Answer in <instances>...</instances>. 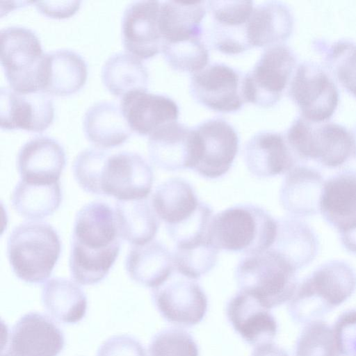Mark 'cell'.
<instances>
[{
  "instance_id": "obj_1",
  "label": "cell",
  "mask_w": 356,
  "mask_h": 356,
  "mask_svg": "<svg viewBox=\"0 0 356 356\" xmlns=\"http://www.w3.org/2000/svg\"><path fill=\"white\" fill-rule=\"evenodd\" d=\"M115 213L107 204H86L75 217L69 259L72 277L82 285L101 282L109 273L120 249Z\"/></svg>"
},
{
  "instance_id": "obj_2",
  "label": "cell",
  "mask_w": 356,
  "mask_h": 356,
  "mask_svg": "<svg viewBox=\"0 0 356 356\" xmlns=\"http://www.w3.org/2000/svg\"><path fill=\"white\" fill-rule=\"evenodd\" d=\"M355 289V269L344 261H329L298 285L289 312L294 321L307 324L341 305Z\"/></svg>"
},
{
  "instance_id": "obj_3",
  "label": "cell",
  "mask_w": 356,
  "mask_h": 356,
  "mask_svg": "<svg viewBox=\"0 0 356 356\" xmlns=\"http://www.w3.org/2000/svg\"><path fill=\"white\" fill-rule=\"evenodd\" d=\"M277 221L264 208L251 204H238L213 216L209 237L219 250L260 253L274 244Z\"/></svg>"
},
{
  "instance_id": "obj_4",
  "label": "cell",
  "mask_w": 356,
  "mask_h": 356,
  "mask_svg": "<svg viewBox=\"0 0 356 356\" xmlns=\"http://www.w3.org/2000/svg\"><path fill=\"white\" fill-rule=\"evenodd\" d=\"M61 243L55 229L43 222L16 227L7 242V257L15 275L31 284L44 282L60 254Z\"/></svg>"
},
{
  "instance_id": "obj_5",
  "label": "cell",
  "mask_w": 356,
  "mask_h": 356,
  "mask_svg": "<svg viewBox=\"0 0 356 356\" xmlns=\"http://www.w3.org/2000/svg\"><path fill=\"white\" fill-rule=\"evenodd\" d=\"M235 278L240 291L268 309L290 300L298 285L297 270L273 248L241 259Z\"/></svg>"
},
{
  "instance_id": "obj_6",
  "label": "cell",
  "mask_w": 356,
  "mask_h": 356,
  "mask_svg": "<svg viewBox=\"0 0 356 356\" xmlns=\"http://www.w3.org/2000/svg\"><path fill=\"white\" fill-rule=\"evenodd\" d=\"M0 37L1 64L11 88L24 93L41 90L45 53L36 33L12 26L2 29Z\"/></svg>"
},
{
  "instance_id": "obj_7",
  "label": "cell",
  "mask_w": 356,
  "mask_h": 356,
  "mask_svg": "<svg viewBox=\"0 0 356 356\" xmlns=\"http://www.w3.org/2000/svg\"><path fill=\"white\" fill-rule=\"evenodd\" d=\"M286 140L296 157L330 168L343 165L354 154L352 134L337 124L314 127L305 118H298L289 129Z\"/></svg>"
},
{
  "instance_id": "obj_8",
  "label": "cell",
  "mask_w": 356,
  "mask_h": 356,
  "mask_svg": "<svg viewBox=\"0 0 356 356\" xmlns=\"http://www.w3.org/2000/svg\"><path fill=\"white\" fill-rule=\"evenodd\" d=\"M295 64V56L288 47L278 44L265 48L252 70L243 75L245 102L261 108L274 106L289 83Z\"/></svg>"
},
{
  "instance_id": "obj_9",
  "label": "cell",
  "mask_w": 356,
  "mask_h": 356,
  "mask_svg": "<svg viewBox=\"0 0 356 356\" xmlns=\"http://www.w3.org/2000/svg\"><path fill=\"white\" fill-rule=\"evenodd\" d=\"M152 298L165 320L181 326L199 323L207 311V298L200 284L175 270L165 282L152 289Z\"/></svg>"
},
{
  "instance_id": "obj_10",
  "label": "cell",
  "mask_w": 356,
  "mask_h": 356,
  "mask_svg": "<svg viewBox=\"0 0 356 356\" xmlns=\"http://www.w3.org/2000/svg\"><path fill=\"white\" fill-rule=\"evenodd\" d=\"M154 183L149 164L138 154L120 152L109 154L101 178V195L118 200L147 199Z\"/></svg>"
},
{
  "instance_id": "obj_11",
  "label": "cell",
  "mask_w": 356,
  "mask_h": 356,
  "mask_svg": "<svg viewBox=\"0 0 356 356\" xmlns=\"http://www.w3.org/2000/svg\"><path fill=\"white\" fill-rule=\"evenodd\" d=\"M243 76L233 67L221 63L207 65L193 74L190 92L200 104L213 111L229 113L241 108Z\"/></svg>"
},
{
  "instance_id": "obj_12",
  "label": "cell",
  "mask_w": 356,
  "mask_h": 356,
  "mask_svg": "<svg viewBox=\"0 0 356 356\" xmlns=\"http://www.w3.org/2000/svg\"><path fill=\"white\" fill-rule=\"evenodd\" d=\"M147 150L152 163L161 169L194 170L200 157L201 140L195 127L175 121L149 136Z\"/></svg>"
},
{
  "instance_id": "obj_13",
  "label": "cell",
  "mask_w": 356,
  "mask_h": 356,
  "mask_svg": "<svg viewBox=\"0 0 356 356\" xmlns=\"http://www.w3.org/2000/svg\"><path fill=\"white\" fill-rule=\"evenodd\" d=\"M289 95L303 118L321 122L332 116L339 100L337 88L321 70L302 64L290 83Z\"/></svg>"
},
{
  "instance_id": "obj_14",
  "label": "cell",
  "mask_w": 356,
  "mask_h": 356,
  "mask_svg": "<svg viewBox=\"0 0 356 356\" xmlns=\"http://www.w3.org/2000/svg\"><path fill=\"white\" fill-rule=\"evenodd\" d=\"M253 4L252 1H207L211 19L208 35L215 49L224 54L235 55L250 49L246 28Z\"/></svg>"
},
{
  "instance_id": "obj_15",
  "label": "cell",
  "mask_w": 356,
  "mask_h": 356,
  "mask_svg": "<svg viewBox=\"0 0 356 356\" xmlns=\"http://www.w3.org/2000/svg\"><path fill=\"white\" fill-rule=\"evenodd\" d=\"M201 140V154L193 170L208 179H217L230 169L238 153L239 138L235 129L220 118L195 127Z\"/></svg>"
},
{
  "instance_id": "obj_16",
  "label": "cell",
  "mask_w": 356,
  "mask_h": 356,
  "mask_svg": "<svg viewBox=\"0 0 356 356\" xmlns=\"http://www.w3.org/2000/svg\"><path fill=\"white\" fill-rule=\"evenodd\" d=\"M160 7L159 1H136L127 6L122 18V39L127 53L147 59L161 52Z\"/></svg>"
},
{
  "instance_id": "obj_17",
  "label": "cell",
  "mask_w": 356,
  "mask_h": 356,
  "mask_svg": "<svg viewBox=\"0 0 356 356\" xmlns=\"http://www.w3.org/2000/svg\"><path fill=\"white\" fill-rule=\"evenodd\" d=\"M51 98L43 91L24 93L12 88L0 90V124L3 129L42 132L54 120Z\"/></svg>"
},
{
  "instance_id": "obj_18",
  "label": "cell",
  "mask_w": 356,
  "mask_h": 356,
  "mask_svg": "<svg viewBox=\"0 0 356 356\" xmlns=\"http://www.w3.org/2000/svg\"><path fill=\"white\" fill-rule=\"evenodd\" d=\"M5 356H58L63 349L62 331L48 316L29 312L21 317L9 334Z\"/></svg>"
},
{
  "instance_id": "obj_19",
  "label": "cell",
  "mask_w": 356,
  "mask_h": 356,
  "mask_svg": "<svg viewBox=\"0 0 356 356\" xmlns=\"http://www.w3.org/2000/svg\"><path fill=\"white\" fill-rule=\"evenodd\" d=\"M120 108L132 131L149 136L162 126L177 121L179 109L170 97L135 90L122 97Z\"/></svg>"
},
{
  "instance_id": "obj_20",
  "label": "cell",
  "mask_w": 356,
  "mask_h": 356,
  "mask_svg": "<svg viewBox=\"0 0 356 356\" xmlns=\"http://www.w3.org/2000/svg\"><path fill=\"white\" fill-rule=\"evenodd\" d=\"M244 161L257 177H270L289 172L296 165V156L286 138L273 131H260L245 143Z\"/></svg>"
},
{
  "instance_id": "obj_21",
  "label": "cell",
  "mask_w": 356,
  "mask_h": 356,
  "mask_svg": "<svg viewBox=\"0 0 356 356\" xmlns=\"http://www.w3.org/2000/svg\"><path fill=\"white\" fill-rule=\"evenodd\" d=\"M66 163L62 145L49 136H37L25 143L17 157L21 179L33 183H54L59 179Z\"/></svg>"
},
{
  "instance_id": "obj_22",
  "label": "cell",
  "mask_w": 356,
  "mask_h": 356,
  "mask_svg": "<svg viewBox=\"0 0 356 356\" xmlns=\"http://www.w3.org/2000/svg\"><path fill=\"white\" fill-rule=\"evenodd\" d=\"M227 315L234 329L251 345L271 342L277 332V321L268 309L243 291L228 302Z\"/></svg>"
},
{
  "instance_id": "obj_23",
  "label": "cell",
  "mask_w": 356,
  "mask_h": 356,
  "mask_svg": "<svg viewBox=\"0 0 356 356\" xmlns=\"http://www.w3.org/2000/svg\"><path fill=\"white\" fill-rule=\"evenodd\" d=\"M324 181L312 168L298 165L286 173L280 191V201L291 216L303 218L320 212Z\"/></svg>"
},
{
  "instance_id": "obj_24",
  "label": "cell",
  "mask_w": 356,
  "mask_h": 356,
  "mask_svg": "<svg viewBox=\"0 0 356 356\" xmlns=\"http://www.w3.org/2000/svg\"><path fill=\"white\" fill-rule=\"evenodd\" d=\"M320 213L339 234L356 227V171L346 170L324 182Z\"/></svg>"
},
{
  "instance_id": "obj_25",
  "label": "cell",
  "mask_w": 356,
  "mask_h": 356,
  "mask_svg": "<svg viewBox=\"0 0 356 356\" xmlns=\"http://www.w3.org/2000/svg\"><path fill=\"white\" fill-rule=\"evenodd\" d=\"M207 1L161 2L159 29L163 44H176L202 39Z\"/></svg>"
},
{
  "instance_id": "obj_26",
  "label": "cell",
  "mask_w": 356,
  "mask_h": 356,
  "mask_svg": "<svg viewBox=\"0 0 356 356\" xmlns=\"http://www.w3.org/2000/svg\"><path fill=\"white\" fill-rule=\"evenodd\" d=\"M88 66L76 51L60 49L45 53L41 90L64 96L74 93L86 83Z\"/></svg>"
},
{
  "instance_id": "obj_27",
  "label": "cell",
  "mask_w": 356,
  "mask_h": 356,
  "mask_svg": "<svg viewBox=\"0 0 356 356\" xmlns=\"http://www.w3.org/2000/svg\"><path fill=\"white\" fill-rule=\"evenodd\" d=\"M125 267L133 281L154 289L165 282L174 272L173 254L156 241L134 245L126 258Z\"/></svg>"
},
{
  "instance_id": "obj_28",
  "label": "cell",
  "mask_w": 356,
  "mask_h": 356,
  "mask_svg": "<svg viewBox=\"0 0 356 356\" xmlns=\"http://www.w3.org/2000/svg\"><path fill=\"white\" fill-rule=\"evenodd\" d=\"M83 127L87 139L101 149L120 145L132 132L120 106L108 101L96 102L88 108Z\"/></svg>"
},
{
  "instance_id": "obj_29",
  "label": "cell",
  "mask_w": 356,
  "mask_h": 356,
  "mask_svg": "<svg viewBox=\"0 0 356 356\" xmlns=\"http://www.w3.org/2000/svg\"><path fill=\"white\" fill-rule=\"evenodd\" d=\"M292 27V15L282 3L268 1L254 6L246 28L249 45L267 48L282 44Z\"/></svg>"
},
{
  "instance_id": "obj_30",
  "label": "cell",
  "mask_w": 356,
  "mask_h": 356,
  "mask_svg": "<svg viewBox=\"0 0 356 356\" xmlns=\"http://www.w3.org/2000/svg\"><path fill=\"white\" fill-rule=\"evenodd\" d=\"M199 201L193 186L185 179L172 177L156 188L152 205L165 227H174L191 218L198 210Z\"/></svg>"
},
{
  "instance_id": "obj_31",
  "label": "cell",
  "mask_w": 356,
  "mask_h": 356,
  "mask_svg": "<svg viewBox=\"0 0 356 356\" xmlns=\"http://www.w3.org/2000/svg\"><path fill=\"white\" fill-rule=\"evenodd\" d=\"M273 249L298 270L316 257L318 241L315 232L300 219L287 217L277 221Z\"/></svg>"
},
{
  "instance_id": "obj_32",
  "label": "cell",
  "mask_w": 356,
  "mask_h": 356,
  "mask_svg": "<svg viewBox=\"0 0 356 356\" xmlns=\"http://www.w3.org/2000/svg\"><path fill=\"white\" fill-rule=\"evenodd\" d=\"M114 213L121 238L134 245L152 241L159 227V218L147 199L118 200Z\"/></svg>"
},
{
  "instance_id": "obj_33",
  "label": "cell",
  "mask_w": 356,
  "mask_h": 356,
  "mask_svg": "<svg viewBox=\"0 0 356 356\" xmlns=\"http://www.w3.org/2000/svg\"><path fill=\"white\" fill-rule=\"evenodd\" d=\"M11 202L17 213L27 220H42L53 214L62 202L60 182L33 183L20 180Z\"/></svg>"
},
{
  "instance_id": "obj_34",
  "label": "cell",
  "mask_w": 356,
  "mask_h": 356,
  "mask_svg": "<svg viewBox=\"0 0 356 356\" xmlns=\"http://www.w3.org/2000/svg\"><path fill=\"white\" fill-rule=\"evenodd\" d=\"M42 300L47 312L65 323H76L86 315L87 298L81 288L65 278L55 277L43 286Z\"/></svg>"
},
{
  "instance_id": "obj_35",
  "label": "cell",
  "mask_w": 356,
  "mask_h": 356,
  "mask_svg": "<svg viewBox=\"0 0 356 356\" xmlns=\"http://www.w3.org/2000/svg\"><path fill=\"white\" fill-rule=\"evenodd\" d=\"M102 80L111 93L123 97L131 91L147 90L149 74L140 59L129 53L118 52L105 61Z\"/></svg>"
},
{
  "instance_id": "obj_36",
  "label": "cell",
  "mask_w": 356,
  "mask_h": 356,
  "mask_svg": "<svg viewBox=\"0 0 356 356\" xmlns=\"http://www.w3.org/2000/svg\"><path fill=\"white\" fill-rule=\"evenodd\" d=\"M218 250L210 239L176 246L173 253L175 270L193 280H197L209 272L216 265Z\"/></svg>"
},
{
  "instance_id": "obj_37",
  "label": "cell",
  "mask_w": 356,
  "mask_h": 356,
  "mask_svg": "<svg viewBox=\"0 0 356 356\" xmlns=\"http://www.w3.org/2000/svg\"><path fill=\"white\" fill-rule=\"evenodd\" d=\"M161 53L168 65L181 72L196 73L207 66L209 53L202 39L163 44Z\"/></svg>"
},
{
  "instance_id": "obj_38",
  "label": "cell",
  "mask_w": 356,
  "mask_h": 356,
  "mask_svg": "<svg viewBox=\"0 0 356 356\" xmlns=\"http://www.w3.org/2000/svg\"><path fill=\"white\" fill-rule=\"evenodd\" d=\"M295 356H340L332 327L321 320L307 323L298 338Z\"/></svg>"
},
{
  "instance_id": "obj_39",
  "label": "cell",
  "mask_w": 356,
  "mask_h": 356,
  "mask_svg": "<svg viewBox=\"0 0 356 356\" xmlns=\"http://www.w3.org/2000/svg\"><path fill=\"white\" fill-rule=\"evenodd\" d=\"M110 153L99 147L87 148L75 158L72 170L74 179L87 193L101 195L100 178Z\"/></svg>"
},
{
  "instance_id": "obj_40",
  "label": "cell",
  "mask_w": 356,
  "mask_h": 356,
  "mask_svg": "<svg viewBox=\"0 0 356 356\" xmlns=\"http://www.w3.org/2000/svg\"><path fill=\"white\" fill-rule=\"evenodd\" d=\"M149 356H199L198 347L186 331L179 328L164 330L152 339Z\"/></svg>"
},
{
  "instance_id": "obj_41",
  "label": "cell",
  "mask_w": 356,
  "mask_h": 356,
  "mask_svg": "<svg viewBox=\"0 0 356 356\" xmlns=\"http://www.w3.org/2000/svg\"><path fill=\"white\" fill-rule=\"evenodd\" d=\"M333 50L335 73L343 87L356 97V46L339 43Z\"/></svg>"
},
{
  "instance_id": "obj_42",
  "label": "cell",
  "mask_w": 356,
  "mask_h": 356,
  "mask_svg": "<svg viewBox=\"0 0 356 356\" xmlns=\"http://www.w3.org/2000/svg\"><path fill=\"white\" fill-rule=\"evenodd\" d=\"M340 356H356V309L343 312L332 327Z\"/></svg>"
},
{
  "instance_id": "obj_43",
  "label": "cell",
  "mask_w": 356,
  "mask_h": 356,
  "mask_svg": "<svg viewBox=\"0 0 356 356\" xmlns=\"http://www.w3.org/2000/svg\"><path fill=\"white\" fill-rule=\"evenodd\" d=\"M97 356H147L143 345L134 337L123 334L110 337L99 347Z\"/></svg>"
},
{
  "instance_id": "obj_44",
  "label": "cell",
  "mask_w": 356,
  "mask_h": 356,
  "mask_svg": "<svg viewBox=\"0 0 356 356\" xmlns=\"http://www.w3.org/2000/svg\"><path fill=\"white\" fill-rule=\"evenodd\" d=\"M36 9L43 15L56 19H63L73 15L80 8V1H35Z\"/></svg>"
},
{
  "instance_id": "obj_45",
  "label": "cell",
  "mask_w": 356,
  "mask_h": 356,
  "mask_svg": "<svg viewBox=\"0 0 356 356\" xmlns=\"http://www.w3.org/2000/svg\"><path fill=\"white\" fill-rule=\"evenodd\" d=\"M251 356H289L286 352L280 346L271 343H265L256 346Z\"/></svg>"
},
{
  "instance_id": "obj_46",
  "label": "cell",
  "mask_w": 356,
  "mask_h": 356,
  "mask_svg": "<svg viewBox=\"0 0 356 356\" xmlns=\"http://www.w3.org/2000/svg\"><path fill=\"white\" fill-rule=\"evenodd\" d=\"M340 240L343 247L347 251L356 254V227L340 234Z\"/></svg>"
},
{
  "instance_id": "obj_47",
  "label": "cell",
  "mask_w": 356,
  "mask_h": 356,
  "mask_svg": "<svg viewBox=\"0 0 356 356\" xmlns=\"http://www.w3.org/2000/svg\"><path fill=\"white\" fill-rule=\"evenodd\" d=\"M353 143H354V154L356 155V129L354 133L352 134Z\"/></svg>"
}]
</instances>
